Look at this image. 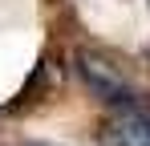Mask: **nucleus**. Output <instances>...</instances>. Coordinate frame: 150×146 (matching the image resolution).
<instances>
[{
	"label": "nucleus",
	"mask_w": 150,
	"mask_h": 146,
	"mask_svg": "<svg viewBox=\"0 0 150 146\" xmlns=\"http://www.w3.org/2000/svg\"><path fill=\"white\" fill-rule=\"evenodd\" d=\"M101 146H150V118L146 114H118L98 130Z\"/></svg>",
	"instance_id": "obj_1"
}]
</instances>
